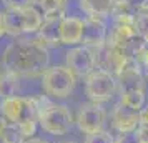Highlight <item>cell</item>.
I'll return each mask as SVG.
<instances>
[{
    "instance_id": "6da1fadb",
    "label": "cell",
    "mask_w": 148,
    "mask_h": 143,
    "mask_svg": "<svg viewBox=\"0 0 148 143\" xmlns=\"http://www.w3.org/2000/svg\"><path fill=\"white\" fill-rule=\"evenodd\" d=\"M5 72L18 77H40L48 68L50 55L43 43L37 40L12 42L2 57Z\"/></svg>"
},
{
    "instance_id": "7a4b0ae2",
    "label": "cell",
    "mask_w": 148,
    "mask_h": 143,
    "mask_svg": "<svg viewBox=\"0 0 148 143\" xmlns=\"http://www.w3.org/2000/svg\"><path fill=\"white\" fill-rule=\"evenodd\" d=\"M0 110L7 123H15L22 128L25 136H30L35 131V122L38 118V105L32 98L23 96H8L0 103Z\"/></svg>"
},
{
    "instance_id": "3957f363",
    "label": "cell",
    "mask_w": 148,
    "mask_h": 143,
    "mask_svg": "<svg viewBox=\"0 0 148 143\" xmlns=\"http://www.w3.org/2000/svg\"><path fill=\"white\" fill-rule=\"evenodd\" d=\"M116 90V80L112 73H108L101 68L93 70L85 80V93L92 100V103L107 102L113 96Z\"/></svg>"
},
{
    "instance_id": "277c9868",
    "label": "cell",
    "mask_w": 148,
    "mask_h": 143,
    "mask_svg": "<svg viewBox=\"0 0 148 143\" xmlns=\"http://www.w3.org/2000/svg\"><path fill=\"white\" fill-rule=\"evenodd\" d=\"M43 90L48 95L57 96V98H63L72 93L75 87V75L70 72L67 67H48L43 72Z\"/></svg>"
},
{
    "instance_id": "5b68a950",
    "label": "cell",
    "mask_w": 148,
    "mask_h": 143,
    "mask_svg": "<svg viewBox=\"0 0 148 143\" xmlns=\"http://www.w3.org/2000/svg\"><path fill=\"white\" fill-rule=\"evenodd\" d=\"M38 122L45 131L52 135H65L72 128V113L63 105H48L38 112Z\"/></svg>"
},
{
    "instance_id": "8992f818",
    "label": "cell",
    "mask_w": 148,
    "mask_h": 143,
    "mask_svg": "<svg viewBox=\"0 0 148 143\" xmlns=\"http://www.w3.org/2000/svg\"><path fill=\"white\" fill-rule=\"evenodd\" d=\"M95 50L90 47H75L67 52V68L75 77H87L95 70Z\"/></svg>"
},
{
    "instance_id": "52a82bcc",
    "label": "cell",
    "mask_w": 148,
    "mask_h": 143,
    "mask_svg": "<svg viewBox=\"0 0 148 143\" xmlns=\"http://www.w3.org/2000/svg\"><path fill=\"white\" fill-rule=\"evenodd\" d=\"M105 118H107V113L98 103H85L78 110L77 125L83 133L92 135V133H97V131L103 130Z\"/></svg>"
},
{
    "instance_id": "ba28073f",
    "label": "cell",
    "mask_w": 148,
    "mask_h": 143,
    "mask_svg": "<svg viewBox=\"0 0 148 143\" xmlns=\"http://www.w3.org/2000/svg\"><path fill=\"white\" fill-rule=\"evenodd\" d=\"M115 80H116V85H120V92L125 93L130 90H143L145 75L140 63L133 57H128L123 67L120 68V72L115 75Z\"/></svg>"
},
{
    "instance_id": "9c48e42d",
    "label": "cell",
    "mask_w": 148,
    "mask_h": 143,
    "mask_svg": "<svg viewBox=\"0 0 148 143\" xmlns=\"http://www.w3.org/2000/svg\"><path fill=\"white\" fill-rule=\"evenodd\" d=\"M108 38V30L107 25L100 20L98 17H88L87 20H83V28H82V42L85 47L90 48H98L107 43Z\"/></svg>"
},
{
    "instance_id": "30bf717a",
    "label": "cell",
    "mask_w": 148,
    "mask_h": 143,
    "mask_svg": "<svg viewBox=\"0 0 148 143\" xmlns=\"http://www.w3.org/2000/svg\"><path fill=\"white\" fill-rule=\"evenodd\" d=\"M112 123H113L115 130L120 133L135 131L138 128V112L118 103L112 113Z\"/></svg>"
},
{
    "instance_id": "8fae6325",
    "label": "cell",
    "mask_w": 148,
    "mask_h": 143,
    "mask_svg": "<svg viewBox=\"0 0 148 143\" xmlns=\"http://www.w3.org/2000/svg\"><path fill=\"white\" fill-rule=\"evenodd\" d=\"M62 18L63 15H55V17H45V20L42 22L38 32V40L40 43H48V45H57L60 42V27H62Z\"/></svg>"
},
{
    "instance_id": "7c38bea8",
    "label": "cell",
    "mask_w": 148,
    "mask_h": 143,
    "mask_svg": "<svg viewBox=\"0 0 148 143\" xmlns=\"http://www.w3.org/2000/svg\"><path fill=\"white\" fill-rule=\"evenodd\" d=\"M82 28L83 20L77 17H63L60 27V42L67 45H75L82 42Z\"/></svg>"
},
{
    "instance_id": "4fadbf2b",
    "label": "cell",
    "mask_w": 148,
    "mask_h": 143,
    "mask_svg": "<svg viewBox=\"0 0 148 143\" xmlns=\"http://www.w3.org/2000/svg\"><path fill=\"white\" fill-rule=\"evenodd\" d=\"M3 27L5 32L10 35H20L25 32V18H23V8L8 7L3 15Z\"/></svg>"
},
{
    "instance_id": "5bb4252c",
    "label": "cell",
    "mask_w": 148,
    "mask_h": 143,
    "mask_svg": "<svg viewBox=\"0 0 148 143\" xmlns=\"http://www.w3.org/2000/svg\"><path fill=\"white\" fill-rule=\"evenodd\" d=\"M115 0H80V7L90 14V17H100V15L112 14Z\"/></svg>"
},
{
    "instance_id": "9a60e30c",
    "label": "cell",
    "mask_w": 148,
    "mask_h": 143,
    "mask_svg": "<svg viewBox=\"0 0 148 143\" xmlns=\"http://www.w3.org/2000/svg\"><path fill=\"white\" fill-rule=\"evenodd\" d=\"M25 133L22 131V128L15 123H7L5 128L0 133V140L2 143H25Z\"/></svg>"
},
{
    "instance_id": "2e32d148",
    "label": "cell",
    "mask_w": 148,
    "mask_h": 143,
    "mask_svg": "<svg viewBox=\"0 0 148 143\" xmlns=\"http://www.w3.org/2000/svg\"><path fill=\"white\" fill-rule=\"evenodd\" d=\"M120 103L125 105V107H128V108H133L138 112L145 105V92L143 90H130V92H125V93H121Z\"/></svg>"
},
{
    "instance_id": "e0dca14e",
    "label": "cell",
    "mask_w": 148,
    "mask_h": 143,
    "mask_svg": "<svg viewBox=\"0 0 148 143\" xmlns=\"http://www.w3.org/2000/svg\"><path fill=\"white\" fill-rule=\"evenodd\" d=\"M37 7L40 8L38 12L45 14V17L63 15L65 0H37Z\"/></svg>"
},
{
    "instance_id": "ac0fdd59",
    "label": "cell",
    "mask_w": 148,
    "mask_h": 143,
    "mask_svg": "<svg viewBox=\"0 0 148 143\" xmlns=\"http://www.w3.org/2000/svg\"><path fill=\"white\" fill-rule=\"evenodd\" d=\"M23 18H25V32H37L43 22L42 14L34 5H28L23 8Z\"/></svg>"
},
{
    "instance_id": "d6986e66",
    "label": "cell",
    "mask_w": 148,
    "mask_h": 143,
    "mask_svg": "<svg viewBox=\"0 0 148 143\" xmlns=\"http://www.w3.org/2000/svg\"><path fill=\"white\" fill-rule=\"evenodd\" d=\"M15 90H17V77L5 72V75L0 77V96L3 98L14 96Z\"/></svg>"
},
{
    "instance_id": "ffe728a7",
    "label": "cell",
    "mask_w": 148,
    "mask_h": 143,
    "mask_svg": "<svg viewBox=\"0 0 148 143\" xmlns=\"http://www.w3.org/2000/svg\"><path fill=\"white\" fill-rule=\"evenodd\" d=\"M135 30L140 38H143L148 34V14L147 12H138L135 17Z\"/></svg>"
},
{
    "instance_id": "44dd1931",
    "label": "cell",
    "mask_w": 148,
    "mask_h": 143,
    "mask_svg": "<svg viewBox=\"0 0 148 143\" xmlns=\"http://www.w3.org/2000/svg\"><path fill=\"white\" fill-rule=\"evenodd\" d=\"M133 58L140 63L141 70H143V75L148 78V47L147 45H143V47L133 55Z\"/></svg>"
},
{
    "instance_id": "7402d4cb",
    "label": "cell",
    "mask_w": 148,
    "mask_h": 143,
    "mask_svg": "<svg viewBox=\"0 0 148 143\" xmlns=\"http://www.w3.org/2000/svg\"><path fill=\"white\" fill-rule=\"evenodd\" d=\"M115 140L112 138V135L108 131H97V133H92V135H87L85 138V143H113Z\"/></svg>"
},
{
    "instance_id": "603a6c76",
    "label": "cell",
    "mask_w": 148,
    "mask_h": 143,
    "mask_svg": "<svg viewBox=\"0 0 148 143\" xmlns=\"http://www.w3.org/2000/svg\"><path fill=\"white\" fill-rule=\"evenodd\" d=\"M116 143H140L136 131H128V133H120L118 140H115Z\"/></svg>"
},
{
    "instance_id": "cb8c5ba5",
    "label": "cell",
    "mask_w": 148,
    "mask_h": 143,
    "mask_svg": "<svg viewBox=\"0 0 148 143\" xmlns=\"http://www.w3.org/2000/svg\"><path fill=\"white\" fill-rule=\"evenodd\" d=\"M135 131H136V136H138V142L148 143V127L147 125H138V128Z\"/></svg>"
},
{
    "instance_id": "d4e9b609",
    "label": "cell",
    "mask_w": 148,
    "mask_h": 143,
    "mask_svg": "<svg viewBox=\"0 0 148 143\" xmlns=\"http://www.w3.org/2000/svg\"><path fill=\"white\" fill-rule=\"evenodd\" d=\"M138 125H147L148 127V105H143L138 110Z\"/></svg>"
},
{
    "instance_id": "484cf974",
    "label": "cell",
    "mask_w": 148,
    "mask_h": 143,
    "mask_svg": "<svg viewBox=\"0 0 148 143\" xmlns=\"http://www.w3.org/2000/svg\"><path fill=\"white\" fill-rule=\"evenodd\" d=\"M8 7H15V8H25L28 5H32V0H7Z\"/></svg>"
},
{
    "instance_id": "4316f807",
    "label": "cell",
    "mask_w": 148,
    "mask_h": 143,
    "mask_svg": "<svg viewBox=\"0 0 148 143\" xmlns=\"http://www.w3.org/2000/svg\"><path fill=\"white\" fill-rule=\"evenodd\" d=\"M5 125H7V120H5V116H3L2 110H0V133H2V130L5 128Z\"/></svg>"
},
{
    "instance_id": "83f0119b",
    "label": "cell",
    "mask_w": 148,
    "mask_h": 143,
    "mask_svg": "<svg viewBox=\"0 0 148 143\" xmlns=\"http://www.w3.org/2000/svg\"><path fill=\"white\" fill-rule=\"evenodd\" d=\"M25 143H48L47 140H42V138H32V140H28Z\"/></svg>"
},
{
    "instance_id": "f1b7e54d",
    "label": "cell",
    "mask_w": 148,
    "mask_h": 143,
    "mask_svg": "<svg viewBox=\"0 0 148 143\" xmlns=\"http://www.w3.org/2000/svg\"><path fill=\"white\" fill-rule=\"evenodd\" d=\"M3 32H5V27H3V18H2V15H0V37L3 35Z\"/></svg>"
},
{
    "instance_id": "f546056e",
    "label": "cell",
    "mask_w": 148,
    "mask_h": 143,
    "mask_svg": "<svg viewBox=\"0 0 148 143\" xmlns=\"http://www.w3.org/2000/svg\"><path fill=\"white\" fill-rule=\"evenodd\" d=\"M141 40H143V43H145V45H147V47H148V34L145 35V37H143V38H141Z\"/></svg>"
},
{
    "instance_id": "4dcf8cb0",
    "label": "cell",
    "mask_w": 148,
    "mask_h": 143,
    "mask_svg": "<svg viewBox=\"0 0 148 143\" xmlns=\"http://www.w3.org/2000/svg\"><path fill=\"white\" fill-rule=\"evenodd\" d=\"M60 143H77V142H73V140H65V142H60Z\"/></svg>"
},
{
    "instance_id": "1f68e13d",
    "label": "cell",
    "mask_w": 148,
    "mask_h": 143,
    "mask_svg": "<svg viewBox=\"0 0 148 143\" xmlns=\"http://www.w3.org/2000/svg\"><path fill=\"white\" fill-rule=\"evenodd\" d=\"M0 77H2V68H0Z\"/></svg>"
},
{
    "instance_id": "d6a6232c",
    "label": "cell",
    "mask_w": 148,
    "mask_h": 143,
    "mask_svg": "<svg viewBox=\"0 0 148 143\" xmlns=\"http://www.w3.org/2000/svg\"><path fill=\"white\" fill-rule=\"evenodd\" d=\"M145 2H147V3H148V0H145Z\"/></svg>"
},
{
    "instance_id": "836d02e7",
    "label": "cell",
    "mask_w": 148,
    "mask_h": 143,
    "mask_svg": "<svg viewBox=\"0 0 148 143\" xmlns=\"http://www.w3.org/2000/svg\"><path fill=\"white\" fill-rule=\"evenodd\" d=\"M113 143H116V142H113Z\"/></svg>"
}]
</instances>
